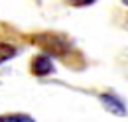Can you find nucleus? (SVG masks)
Masks as SVG:
<instances>
[{
	"mask_svg": "<svg viewBox=\"0 0 128 122\" xmlns=\"http://www.w3.org/2000/svg\"><path fill=\"white\" fill-rule=\"evenodd\" d=\"M32 73L38 77H46L49 73H53V63L48 55H38L32 59Z\"/></svg>",
	"mask_w": 128,
	"mask_h": 122,
	"instance_id": "nucleus-2",
	"label": "nucleus"
},
{
	"mask_svg": "<svg viewBox=\"0 0 128 122\" xmlns=\"http://www.w3.org/2000/svg\"><path fill=\"white\" fill-rule=\"evenodd\" d=\"M100 102H102V106L106 108L110 114H114V116H126V106H124V102L118 96L104 92V94H100Z\"/></svg>",
	"mask_w": 128,
	"mask_h": 122,
	"instance_id": "nucleus-1",
	"label": "nucleus"
},
{
	"mask_svg": "<svg viewBox=\"0 0 128 122\" xmlns=\"http://www.w3.org/2000/svg\"><path fill=\"white\" fill-rule=\"evenodd\" d=\"M0 122H36V120L30 114L18 112V114H4V116H0Z\"/></svg>",
	"mask_w": 128,
	"mask_h": 122,
	"instance_id": "nucleus-4",
	"label": "nucleus"
},
{
	"mask_svg": "<svg viewBox=\"0 0 128 122\" xmlns=\"http://www.w3.org/2000/svg\"><path fill=\"white\" fill-rule=\"evenodd\" d=\"M67 2H71L73 6H89V4H93L95 0H67Z\"/></svg>",
	"mask_w": 128,
	"mask_h": 122,
	"instance_id": "nucleus-5",
	"label": "nucleus"
},
{
	"mask_svg": "<svg viewBox=\"0 0 128 122\" xmlns=\"http://www.w3.org/2000/svg\"><path fill=\"white\" fill-rule=\"evenodd\" d=\"M18 49L14 46H10V44H2L0 42V63H4V61H10L12 57H16Z\"/></svg>",
	"mask_w": 128,
	"mask_h": 122,
	"instance_id": "nucleus-3",
	"label": "nucleus"
},
{
	"mask_svg": "<svg viewBox=\"0 0 128 122\" xmlns=\"http://www.w3.org/2000/svg\"><path fill=\"white\" fill-rule=\"evenodd\" d=\"M122 2H124V4H126V6H128V0H122Z\"/></svg>",
	"mask_w": 128,
	"mask_h": 122,
	"instance_id": "nucleus-6",
	"label": "nucleus"
}]
</instances>
